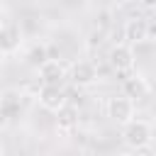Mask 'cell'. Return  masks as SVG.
<instances>
[{"instance_id": "cell-10", "label": "cell", "mask_w": 156, "mask_h": 156, "mask_svg": "<svg viewBox=\"0 0 156 156\" xmlns=\"http://www.w3.org/2000/svg\"><path fill=\"white\" fill-rule=\"evenodd\" d=\"M27 61L32 63V66H41V63H46L49 61V56H46V46L44 44H37V46H32V51H29V56H27Z\"/></svg>"}, {"instance_id": "cell-8", "label": "cell", "mask_w": 156, "mask_h": 156, "mask_svg": "<svg viewBox=\"0 0 156 156\" xmlns=\"http://www.w3.org/2000/svg\"><path fill=\"white\" fill-rule=\"evenodd\" d=\"M146 93H149V83H146L144 76L134 73V76L124 78V83H122V95H124V98H129V100L134 102V100L146 98Z\"/></svg>"}, {"instance_id": "cell-7", "label": "cell", "mask_w": 156, "mask_h": 156, "mask_svg": "<svg viewBox=\"0 0 156 156\" xmlns=\"http://www.w3.org/2000/svg\"><path fill=\"white\" fill-rule=\"evenodd\" d=\"M39 76H41L44 85H61V80L66 78V66L56 58H49L46 63L39 66Z\"/></svg>"}, {"instance_id": "cell-13", "label": "cell", "mask_w": 156, "mask_h": 156, "mask_svg": "<svg viewBox=\"0 0 156 156\" xmlns=\"http://www.w3.org/2000/svg\"><path fill=\"white\" fill-rule=\"evenodd\" d=\"M0 61H2V54H0Z\"/></svg>"}, {"instance_id": "cell-1", "label": "cell", "mask_w": 156, "mask_h": 156, "mask_svg": "<svg viewBox=\"0 0 156 156\" xmlns=\"http://www.w3.org/2000/svg\"><path fill=\"white\" fill-rule=\"evenodd\" d=\"M154 139V127L146 119H132L129 124L122 127V141L129 149H144Z\"/></svg>"}, {"instance_id": "cell-11", "label": "cell", "mask_w": 156, "mask_h": 156, "mask_svg": "<svg viewBox=\"0 0 156 156\" xmlns=\"http://www.w3.org/2000/svg\"><path fill=\"white\" fill-rule=\"evenodd\" d=\"M73 117H76V110H73V107H68V105H66V107H63V110H61V112H58V124H61V127H71V124H73V122H76V119H73Z\"/></svg>"}, {"instance_id": "cell-2", "label": "cell", "mask_w": 156, "mask_h": 156, "mask_svg": "<svg viewBox=\"0 0 156 156\" xmlns=\"http://www.w3.org/2000/svg\"><path fill=\"white\" fill-rule=\"evenodd\" d=\"M107 117L110 119H115L117 124H129L132 119H134V102L129 100V98H124V95H115V98H110L107 100Z\"/></svg>"}, {"instance_id": "cell-4", "label": "cell", "mask_w": 156, "mask_h": 156, "mask_svg": "<svg viewBox=\"0 0 156 156\" xmlns=\"http://www.w3.org/2000/svg\"><path fill=\"white\" fill-rule=\"evenodd\" d=\"M22 46V32L15 22H5L0 24V54L2 56H10V54H17Z\"/></svg>"}, {"instance_id": "cell-9", "label": "cell", "mask_w": 156, "mask_h": 156, "mask_svg": "<svg viewBox=\"0 0 156 156\" xmlns=\"http://www.w3.org/2000/svg\"><path fill=\"white\" fill-rule=\"evenodd\" d=\"M71 78H73L76 85H93L98 80V68L90 61H78L71 68Z\"/></svg>"}, {"instance_id": "cell-5", "label": "cell", "mask_w": 156, "mask_h": 156, "mask_svg": "<svg viewBox=\"0 0 156 156\" xmlns=\"http://www.w3.org/2000/svg\"><path fill=\"white\" fill-rule=\"evenodd\" d=\"M39 105L51 112H61L66 107V95L61 85H41L39 88Z\"/></svg>"}, {"instance_id": "cell-6", "label": "cell", "mask_w": 156, "mask_h": 156, "mask_svg": "<svg viewBox=\"0 0 156 156\" xmlns=\"http://www.w3.org/2000/svg\"><path fill=\"white\" fill-rule=\"evenodd\" d=\"M149 37V22L144 17H129L124 22V39L129 44H141Z\"/></svg>"}, {"instance_id": "cell-12", "label": "cell", "mask_w": 156, "mask_h": 156, "mask_svg": "<svg viewBox=\"0 0 156 156\" xmlns=\"http://www.w3.org/2000/svg\"><path fill=\"white\" fill-rule=\"evenodd\" d=\"M0 156H5V154H2V149H0Z\"/></svg>"}, {"instance_id": "cell-3", "label": "cell", "mask_w": 156, "mask_h": 156, "mask_svg": "<svg viewBox=\"0 0 156 156\" xmlns=\"http://www.w3.org/2000/svg\"><path fill=\"white\" fill-rule=\"evenodd\" d=\"M134 49L129 46V44H115L112 49H110V54H107V61H110V66L117 71V73H124V71H132L134 68Z\"/></svg>"}]
</instances>
